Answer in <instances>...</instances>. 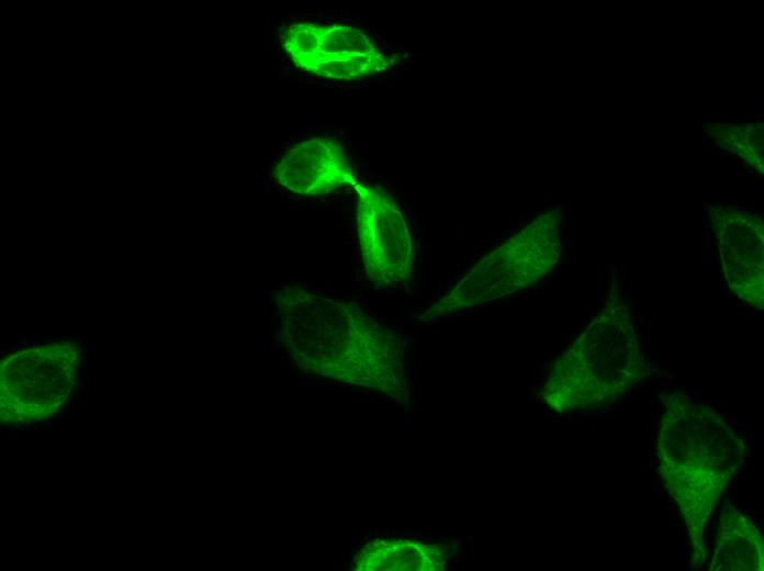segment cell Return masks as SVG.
<instances>
[{"instance_id": "6da1fadb", "label": "cell", "mask_w": 764, "mask_h": 571, "mask_svg": "<svg viewBox=\"0 0 764 571\" xmlns=\"http://www.w3.org/2000/svg\"><path fill=\"white\" fill-rule=\"evenodd\" d=\"M278 303L288 340L303 365L395 398L407 392L400 339L359 306L301 286L285 287Z\"/></svg>"}, {"instance_id": "7a4b0ae2", "label": "cell", "mask_w": 764, "mask_h": 571, "mask_svg": "<svg viewBox=\"0 0 764 571\" xmlns=\"http://www.w3.org/2000/svg\"><path fill=\"white\" fill-rule=\"evenodd\" d=\"M660 472L694 538L741 462L743 443L710 406L676 392L664 398Z\"/></svg>"}, {"instance_id": "3957f363", "label": "cell", "mask_w": 764, "mask_h": 571, "mask_svg": "<svg viewBox=\"0 0 764 571\" xmlns=\"http://www.w3.org/2000/svg\"><path fill=\"white\" fill-rule=\"evenodd\" d=\"M644 372V354L629 312L609 306L553 363L542 394L558 412L598 408L620 399Z\"/></svg>"}, {"instance_id": "277c9868", "label": "cell", "mask_w": 764, "mask_h": 571, "mask_svg": "<svg viewBox=\"0 0 764 571\" xmlns=\"http://www.w3.org/2000/svg\"><path fill=\"white\" fill-rule=\"evenodd\" d=\"M561 213L548 212L493 249L426 313L439 317L496 301L539 282L562 248Z\"/></svg>"}, {"instance_id": "5b68a950", "label": "cell", "mask_w": 764, "mask_h": 571, "mask_svg": "<svg viewBox=\"0 0 764 571\" xmlns=\"http://www.w3.org/2000/svg\"><path fill=\"white\" fill-rule=\"evenodd\" d=\"M281 38L300 69L324 78L360 79L390 65L362 31L349 25L300 22L289 25Z\"/></svg>"}, {"instance_id": "8992f818", "label": "cell", "mask_w": 764, "mask_h": 571, "mask_svg": "<svg viewBox=\"0 0 764 571\" xmlns=\"http://www.w3.org/2000/svg\"><path fill=\"white\" fill-rule=\"evenodd\" d=\"M357 229L368 277L396 284L413 278L414 254L406 220L393 197L377 187L356 184Z\"/></svg>"}, {"instance_id": "52a82bcc", "label": "cell", "mask_w": 764, "mask_h": 571, "mask_svg": "<svg viewBox=\"0 0 764 571\" xmlns=\"http://www.w3.org/2000/svg\"><path fill=\"white\" fill-rule=\"evenodd\" d=\"M717 238L722 271L728 287L754 307L764 304L763 227L750 214H723Z\"/></svg>"}, {"instance_id": "ba28073f", "label": "cell", "mask_w": 764, "mask_h": 571, "mask_svg": "<svg viewBox=\"0 0 764 571\" xmlns=\"http://www.w3.org/2000/svg\"><path fill=\"white\" fill-rule=\"evenodd\" d=\"M273 176L282 187L302 195H325L357 184L347 154L329 137L308 138L291 147Z\"/></svg>"}, {"instance_id": "9c48e42d", "label": "cell", "mask_w": 764, "mask_h": 571, "mask_svg": "<svg viewBox=\"0 0 764 571\" xmlns=\"http://www.w3.org/2000/svg\"><path fill=\"white\" fill-rule=\"evenodd\" d=\"M763 540L757 528L743 514L722 515L717 535V570H763Z\"/></svg>"}, {"instance_id": "30bf717a", "label": "cell", "mask_w": 764, "mask_h": 571, "mask_svg": "<svg viewBox=\"0 0 764 571\" xmlns=\"http://www.w3.org/2000/svg\"><path fill=\"white\" fill-rule=\"evenodd\" d=\"M25 437H26V438H32V439L35 438V432H34V430H27V432L25 433Z\"/></svg>"}, {"instance_id": "8fae6325", "label": "cell", "mask_w": 764, "mask_h": 571, "mask_svg": "<svg viewBox=\"0 0 764 571\" xmlns=\"http://www.w3.org/2000/svg\"><path fill=\"white\" fill-rule=\"evenodd\" d=\"M80 372H81V377H83V378H86L88 376V369L86 367H83Z\"/></svg>"}, {"instance_id": "7c38bea8", "label": "cell", "mask_w": 764, "mask_h": 571, "mask_svg": "<svg viewBox=\"0 0 764 571\" xmlns=\"http://www.w3.org/2000/svg\"><path fill=\"white\" fill-rule=\"evenodd\" d=\"M16 349H18V347L7 348L8 351H10V350H16Z\"/></svg>"}, {"instance_id": "4fadbf2b", "label": "cell", "mask_w": 764, "mask_h": 571, "mask_svg": "<svg viewBox=\"0 0 764 571\" xmlns=\"http://www.w3.org/2000/svg\"><path fill=\"white\" fill-rule=\"evenodd\" d=\"M88 394V388H85V395L87 396Z\"/></svg>"}]
</instances>
